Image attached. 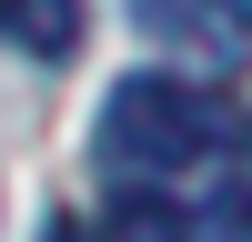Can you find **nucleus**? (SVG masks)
Here are the masks:
<instances>
[{"label":"nucleus","instance_id":"obj_2","mask_svg":"<svg viewBox=\"0 0 252 242\" xmlns=\"http://www.w3.org/2000/svg\"><path fill=\"white\" fill-rule=\"evenodd\" d=\"M131 20L161 30V40H182V51H202V60L242 51V0H131Z\"/></svg>","mask_w":252,"mask_h":242},{"label":"nucleus","instance_id":"obj_5","mask_svg":"<svg viewBox=\"0 0 252 242\" xmlns=\"http://www.w3.org/2000/svg\"><path fill=\"white\" fill-rule=\"evenodd\" d=\"M182 242H252V222H242V182H212V202L192 212V232Z\"/></svg>","mask_w":252,"mask_h":242},{"label":"nucleus","instance_id":"obj_6","mask_svg":"<svg viewBox=\"0 0 252 242\" xmlns=\"http://www.w3.org/2000/svg\"><path fill=\"white\" fill-rule=\"evenodd\" d=\"M51 242H81V232H71V222H51Z\"/></svg>","mask_w":252,"mask_h":242},{"label":"nucleus","instance_id":"obj_3","mask_svg":"<svg viewBox=\"0 0 252 242\" xmlns=\"http://www.w3.org/2000/svg\"><path fill=\"white\" fill-rule=\"evenodd\" d=\"M192 212L172 202V182H121L111 212H101V242H182Z\"/></svg>","mask_w":252,"mask_h":242},{"label":"nucleus","instance_id":"obj_4","mask_svg":"<svg viewBox=\"0 0 252 242\" xmlns=\"http://www.w3.org/2000/svg\"><path fill=\"white\" fill-rule=\"evenodd\" d=\"M81 10H91V0H0V30L31 60H71L81 51Z\"/></svg>","mask_w":252,"mask_h":242},{"label":"nucleus","instance_id":"obj_1","mask_svg":"<svg viewBox=\"0 0 252 242\" xmlns=\"http://www.w3.org/2000/svg\"><path fill=\"white\" fill-rule=\"evenodd\" d=\"M242 121L212 81H172V71H131L101 101V161L121 182H182L192 161H232Z\"/></svg>","mask_w":252,"mask_h":242}]
</instances>
